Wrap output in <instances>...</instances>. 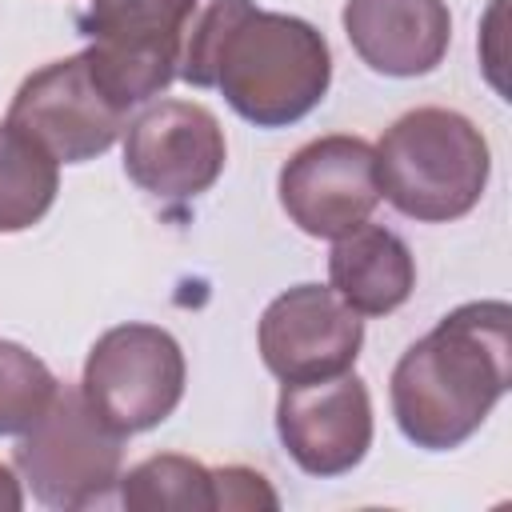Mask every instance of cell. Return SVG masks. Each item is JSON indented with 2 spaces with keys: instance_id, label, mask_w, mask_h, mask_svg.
Wrapping results in <instances>:
<instances>
[{
  "instance_id": "6da1fadb",
  "label": "cell",
  "mask_w": 512,
  "mask_h": 512,
  "mask_svg": "<svg viewBox=\"0 0 512 512\" xmlns=\"http://www.w3.org/2000/svg\"><path fill=\"white\" fill-rule=\"evenodd\" d=\"M512 380V308L468 300L436 320L392 368L388 404L408 444L452 452L480 432Z\"/></svg>"
},
{
  "instance_id": "7a4b0ae2",
  "label": "cell",
  "mask_w": 512,
  "mask_h": 512,
  "mask_svg": "<svg viewBox=\"0 0 512 512\" xmlns=\"http://www.w3.org/2000/svg\"><path fill=\"white\" fill-rule=\"evenodd\" d=\"M332 84V52L316 24L292 12L248 8L220 44L212 88L256 128H288L320 108Z\"/></svg>"
},
{
  "instance_id": "3957f363",
  "label": "cell",
  "mask_w": 512,
  "mask_h": 512,
  "mask_svg": "<svg viewBox=\"0 0 512 512\" xmlns=\"http://www.w3.org/2000/svg\"><path fill=\"white\" fill-rule=\"evenodd\" d=\"M380 196L416 224L468 216L492 176L484 132L456 108H412L376 144Z\"/></svg>"
},
{
  "instance_id": "277c9868",
  "label": "cell",
  "mask_w": 512,
  "mask_h": 512,
  "mask_svg": "<svg viewBox=\"0 0 512 512\" xmlns=\"http://www.w3.org/2000/svg\"><path fill=\"white\" fill-rule=\"evenodd\" d=\"M12 464L44 508L80 512L112 500L124 436L84 400L80 384H60L44 416L20 432Z\"/></svg>"
},
{
  "instance_id": "5b68a950",
  "label": "cell",
  "mask_w": 512,
  "mask_h": 512,
  "mask_svg": "<svg viewBox=\"0 0 512 512\" xmlns=\"http://www.w3.org/2000/svg\"><path fill=\"white\" fill-rule=\"evenodd\" d=\"M196 0H88L76 32L100 88L128 112L176 80L180 36Z\"/></svg>"
},
{
  "instance_id": "8992f818",
  "label": "cell",
  "mask_w": 512,
  "mask_h": 512,
  "mask_svg": "<svg viewBox=\"0 0 512 512\" xmlns=\"http://www.w3.org/2000/svg\"><path fill=\"white\" fill-rule=\"evenodd\" d=\"M188 364L176 336L160 324H116L88 348L80 392L120 432L136 436L164 424L184 400Z\"/></svg>"
},
{
  "instance_id": "52a82bcc",
  "label": "cell",
  "mask_w": 512,
  "mask_h": 512,
  "mask_svg": "<svg viewBox=\"0 0 512 512\" xmlns=\"http://www.w3.org/2000/svg\"><path fill=\"white\" fill-rule=\"evenodd\" d=\"M8 124L28 132L60 164L104 156L128 128V112L100 88L84 52L24 76L8 104Z\"/></svg>"
},
{
  "instance_id": "ba28073f",
  "label": "cell",
  "mask_w": 512,
  "mask_h": 512,
  "mask_svg": "<svg viewBox=\"0 0 512 512\" xmlns=\"http://www.w3.org/2000/svg\"><path fill=\"white\" fill-rule=\"evenodd\" d=\"M276 196L284 216L316 240H336L364 220H372L380 196L376 148L360 136L332 132L296 148L280 176Z\"/></svg>"
},
{
  "instance_id": "9c48e42d",
  "label": "cell",
  "mask_w": 512,
  "mask_h": 512,
  "mask_svg": "<svg viewBox=\"0 0 512 512\" xmlns=\"http://www.w3.org/2000/svg\"><path fill=\"white\" fill-rule=\"evenodd\" d=\"M228 160V140L212 108L196 100H156L124 128L128 180L168 204L204 196Z\"/></svg>"
},
{
  "instance_id": "30bf717a",
  "label": "cell",
  "mask_w": 512,
  "mask_h": 512,
  "mask_svg": "<svg viewBox=\"0 0 512 512\" xmlns=\"http://www.w3.org/2000/svg\"><path fill=\"white\" fill-rule=\"evenodd\" d=\"M372 432V396L356 372L280 388L276 436L292 464L316 480L348 476L368 456Z\"/></svg>"
},
{
  "instance_id": "8fae6325",
  "label": "cell",
  "mask_w": 512,
  "mask_h": 512,
  "mask_svg": "<svg viewBox=\"0 0 512 512\" xmlns=\"http://www.w3.org/2000/svg\"><path fill=\"white\" fill-rule=\"evenodd\" d=\"M256 348L264 368L284 384L328 380L352 372L364 348V320L332 288L296 284L264 308Z\"/></svg>"
},
{
  "instance_id": "7c38bea8",
  "label": "cell",
  "mask_w": 512,
  "mask_h": 512,
  "mask_svg": "<svg viewBox=\"0 0 512 512\" xmlns=\"http://www.w3.org/2000/svg\"><path fill=\"white\" fill-rule=\"evenodd\" d=\"M352 52L392 80L428 76L452 44V12L444 0H344L340 12Z\"/></svg>"
},
{
  "instance_id": "4fadbf2b",
  "label": "cell",
  "mask_w": 512,
  "mask_h": 512,
  "mask_svg": "<svg viewBox=\"0 0 512 512\" xmlns=\"http://www.w3.org/2000/svg\"><path fill=\"white\" fill-rule=\"evenodd\" d=\"M328 288L356 316H388L416 288V256L392 228L364 220L336 236L328 252Z\"/></svg>"
},
{
  "instance_id": "5bb4252c",
  "label": "cell",
  "mask_w": 512,
  "mask_h": 512,
  "mask_svg": "<svg viewBox=\"0 0 512 512\" xmlns=\"http://www.w3.org/2000/svg\"><path fill=\"white\" fill-rule=\"evenodd\" d=\"M60 192V160L28 132L0 124V232H24L48 216Z\"/></svg>"
},
{
  "instance_id": "9a60e30c",
  "label": "cell",
  "mask_w": 512,
  "mask_h": 512,
  "mask_svg": "<svg viewBox=\"0 0 512 512\" xmlns=\"http://www.w3.org/2000/svg\"><path fill=\"white\" fill-rule=\"evenodd\" d=\"M116 496L128 512H216L212 468L180 452H160L120 472Z\"/></svg>"
},
{
  "instance_id": "2e32d148",
  "label": "cell",
  "mask_w": 512,
  "mask_h": 512,
  "mask_svg": "<svg viewBox=\"0 0 512 512\" xmlns=\"http://www.w3.org/2000/svg\"><path fill=\"white\" fill-rule=\"evenodd\" d=\"M60 380L52 368L16 340H0V436L28 432L52 404Z\"/></svg>"
},
{
  "instance_id": "e0dca14e",
  "label": "cell",
  "mask_w": 512,
  "mask_h": 512,
  "mask_svg": "<svg viewBox=\"0 0 512 512\" xmlns=\"http://www.w3.org/2000/svg\"><path fill=\"white\" fill-rule=\"evenodd\" d=\"M252 8V0H196L180 36V64L176 76L192 88H212V72H216V56L224 36L232 32V24Z\"/></svg>"
},
{
  "instance_id": "ac0fdd59",
  "label": "cell",
  "mask_w": 512,
  "mask_h": 512,
  "mask_svg": "<svg viewBox=\"0 0 512 512\" xmlns=\"http://www.w3.org/2000/svg\"><path fill=\"white\" fill-rule=\"evenodd\" d=\"M212 484H216V512H276L280 508L276 488L256 468H244V464L212 468Z\"/></svg>"
},
{
  "instance_id": "d6986e66",
  "label": "cell",
  "mask_w": 512,
  "mask_h": 512,
  "mask_svg": "<svg viewBox=\"0 0 512 512\" xmlns=\"http://www.w3.org/2000/svg\"><path fill=\"white\" fill-rule=\"evenodd\" d=\"M24 508V488H20V476L0 464V512H20Z\"/></svg>"
}]
</instances>
